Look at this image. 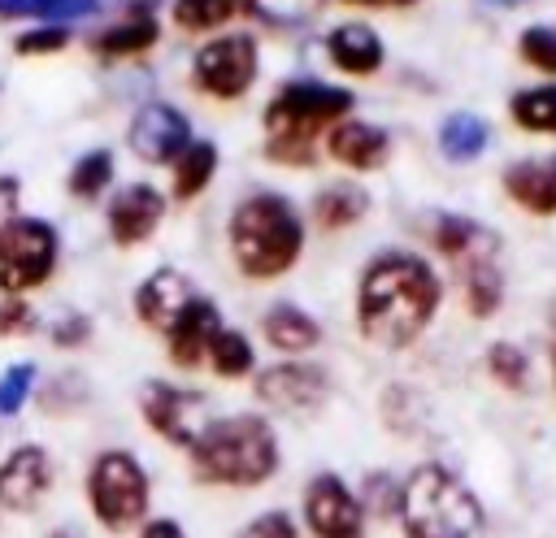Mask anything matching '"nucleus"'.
Here are the masks:
<instances>
[{
    "instance_id": "nucleus-7",
    "label": "nucleus",
    "mask_w": 556,
    "mask_h": 538,
    "mask_svg": "<svg viewBox=\"0 0 556 538\" xmlns=\"http://www.w3.org/2000/svg\"><path fill=\"white\" fill-rule=\"evenodd\" d=\"M56 252H61V239L43 217L0 221V291L26 299V291L52 278Z\"/></svg>"
},
{
    "instance_id": "nucleus-6",
    "label": "nucleus",
    "mask_w": 556,
    "mask_h": 538,
    "mask_svg": "<svg viewBox=\"0 0 556 538\" xmlns=\"http://www.w3.org/2000/svg\"><path fill=\"white\" fill-rule=\"evenodd\" d=\"M83 499L104 534H135L152 512V477L126 447H104L83 473Z\"/></svg>"
},
{
    "instance_id": "nucleus-21",
    "label": "nucleus",
    "mask_w": 556,
    "mask_h": 538,
    "mask_svg": "<svg viewBox=\"0 0 556 538\" xmlns=\"http://www.w3.org/2000/svg\"><path fill=\"white\" fill-rule=\"evenodd\" d=\"M156 39H161V22L143 9H126L113 26H104L91 39V52L104 61H122V56H139V52L156 48Z\"/></svg>"
},
{
    "instance_id": "nucleus-26",
    "label": "nucleus",
    "mask_w": 556,
    "mask_h": 538,
    "mask_svg": "<svg viewBox=\"0 0 556 538\" xmlns=\"http://www.w3.org/2000/svg\"><path fill=\"white\" fill-rule=\"evenodd\" d=\"M208 369H213L217 377H226V382H239V377L256 373V347H252V338H248L243 330L222 325V334H217L213 347H208Z\"/></svg>"
},
{
    "instance_id": "nucleus-12",
    "label": "nucleus",
    "mask_w": 556,
    "mask_h": 538,
    "mask_svg": "<svg viewBox=\"0 0 556 538\" xmlns=\"http://www.w3.org/2000/svg\"><path fill=\"white\" fill-rule=\"evenodd\" d=\"M56 482V464L48 456V447L39 443H17L4 460H0V512L9 516H30Z\"/></svg>"
},
{
    "instance_id": "nucleus-4",
    "label": "nucleus",
    "mask_w": 556,
    "mask_h": 538,
    "mask_svg": "<svg viewBox=\"0 0 556 538\" xmlns=\"http://www.w3.org/2000/svg\"><path fill=\"white\" fill-rule=\"evenodd\" d=\"M404 538H486V512L478 495L447 469V464H417L400 482V512Z\"/></svg>"
},
{
    "instance_id": "nucleus-9",
    "label": "nucleus",
    "mask_w": 556,
    "mask_h": 538,
    "mask_svg": "<svg viewBox=\"0 0 556 538\" xmlns=\"http://www.w3.org/2000/svg\"><path fill=\"white\" fill-rule=\"evenodd\" d=\"M139 417L161 443L182 447V451H191V443L213 421L204 390H191V386H178V382H165V377H152V382L139 386Z\"/></svg>"
},
{
    "instance_id": "nucleus-43",
    "label": "nucleus",
    "mask_w": 556,
    "mask_h": 538,
    "mask_svg": "<svg viewBox=\"0 0 556 538\" xmlns=\"http://www.w3.org/2000/svg\"><path fill=\"white\" fill-rule=\"evenodd\" d=\"M482 4H504L508 9V4H526V0H482Z\"/></svg>"
},
{
    "instance_id": "nucleus-16",
    "label": "nucleus",
    "mask_w": 556,
    "mask_h": 538,
    "mask_svg": "<svg viewBox=\"0 0 556 538\" xmlns=\"http://www.w3.org/2000/svg\"><path fill=\"white\" fill-rule=\"evenodd\" d=\"M191 299H195L191 278H187L182 269L161 265V269H152V273L139 282V291H135V317H139L148 330L165 334V330L174 325V317H178Z\"/></svg>"
},
{
    "instance_id": "nucleus-14",
    "label": "nucleus",
    "mask_w": 556,
    "mask_h": 538,
    "mask_svg": "<svg viewBox=\"0 0 556 538\" xmlns=\"http://www.w3.org/2000/svg\"><path fill=\"white\" fill-rule=\"evenodd\" d=\"M222 308L208 299V295H195L178 317L174 325L165 330V356L178 364V369H200L208 364V347L213 338L222 334Z\"/></svg>"
},
{
    "instance_id": "nucleus-13",
    "label": "nucleus",
    "mask_w": 556,
    "mask_h": 538,
    "mask_svg": "<svg viewBox=\"0 0 556 538\" xmlns=\"http://www.w3.org/2000/svg\"><path fill=\"white\" fill-rule=\"evenodd\" d=\"M135 156H143L148 165H174L178 152L191 143V121L182 108L165 104V100H152L135 113L130 130H126Z\"/></svg>"
},
{
    "instance_id": "nucleus-38",
    "label": "nucleus",
    "mask_w": 556,
    "mask_h": 538,
    "mask_svg": "<svg viewBox=\"0 0 556 538\" xmlns=\"http://www.w3.org/2000/svg\"><path fill=\"white\" fill-rule=\"evenodd\" d=\"M48 334H52L56 347H83V343L91 338V321H87L83 312H65Z\"/></svg>"
},
{
    "instance_id": "nucleus-31",
    "label": "nucleus",
    "mask_w": 556,
    "mask_h": 538,
    "mask_svg": "<svg viewBox=\"0 0 556 538\" xmlns=\"http://www.w3.org/2000/svg\"><path fill=\"white\" fill-rule=\"evenodd\" d=\"M356 499H361L369 521H395V512H400V482L391 473H365Z\"/></svg>"
},
{
    "instance_id": "nucleus-29",
    "label": "nucleus",
    "mask_w": 556,
    "mask_h": 538,
    "mask_svg": "<svg viewBox=\"0 0 556 538\" xmlns=\"http://www.w3.org/2000/svg\"><path fill=\"white\" fill-rule=\"evenodd\" d=\"M113 169H117L113 152H109V148H91V152H83V156L70 165L65 187H70V195H78V200H100L104 187L113 182Z\"/></svg>"
},
{
    "instance_id": "nucleus-40",
    "label": "nucleus",
    "mask_w": 556,
    "mask_h": 538,
    "mask_svg": "<svg viewBox=\"0 0 556 538\" xmlns=\"http://www.w3.org/2000/svg\"><path fill=\"white\" fill-rule=\"evenodd\" d=\"M13 200H17V178H0V221H9L4 213L13 208Z\"/></svg>"
},
{
    "instance_id": "nucleus-41",
    "label": "nucleus",
    "mask_w": 556,
    "mask_h": 538,
    "mask_svg": "<svg viewBox=\"0 0 556 538\" xmlns=\"http://www.w3.org/2000/svg\"><path fill=\"white\" fill-rule=\"evenodd\" d=\"M348 4H374V9H408L417 0H348Z\"/></svg>"
},
{
    "instance_id": "nucleus-15",
    "label": "nucleus",
    "mask_w": 556,
    "mask_h": 538,
    "mask_svg": "<svg viewBox=\"0 0 556 538\" xmlns=\"http://www.w3.org/2000/svg\"><path fill=\"white\" fill-rule=\"evenodd\" d=\"M165 217V195L152 182H130L109 200V239L117 247H139L143 239H152V230Z\"/></svg>"
},
{
    "instance_id": "nucleus-42",
    "label": "nucleus",
    "mask_w": 556,
    "mask_h": 538,
    "mask_svg": "<svg viewBox=\"0 0 556 538\" xmlns=\"http://www.w3.org/2000/svg\"><path fill=\"white\" fill-rule=\"evenodd\" d=\"M48 538H83V534H78V529H74V525H56V529H52V534H48Z\"/></svg>"
},
{
    "instance_id": "nucleus-35",
    "label": "nucleus",
    "mask_w": 556,
    "mask_h": 538,
    "mask_svg": "<svg viewBox=\"0 0 556 538\" xmlns=\"http://www.w3.org/2000/svg\"><path fill=\"white\" fill-rule=\"evenodd\" d=\"M230 538H300V525H295L291 512H282V508H265V512H256L248 525H239Z\"/></svg>"
},
{
    "instance_id": "nucleus-32",
    "label": "nucleus",
    "mask_w": 556,
    "mask_h": 538,
    "mask_svg": "<svg viewBox=\"0 0 556 538\" xmlns=\"http://www.w3.org/2000/svg\"><path fill=\"white\" fill-rule=\"evenodd\" d=\"M486 373L504 386V390H526V377H530V360L517 343H491L486 347Z\"/></svg>"
},
{
    "instance_id": "nucleus-20",
    "label": "nucleus",
    "mask_w": 556,
    "mask_h": 538,
    "mask_svg": "<svg viewBox=\"0 0 556 538\" xmlns=\"http://www.w3.org/2000/svg\"><path fill=\"white\" fill-rule=\"evenodd\" d=\"M504 191L526 208V213H556V152L552 156H530L504 169Z\"/></svg>"
},
{
    "instance_id": "nucleus-10",
    "label": "nucleus",
    "mask_w": 556,
    "mask_h": 538,
    "mask_svg": "<svg viewBox=\"0 0 556 538\" xmlns=\"http://www.w3.org/2000/svg\"><path fill=\"white\" fill-rule=\"evenodd\" d=\"M300 525L308 538H365L369 534V516H365L356 490L334 469H321L304 482Z\"/></svg>"
},
{
    "instance_id": "nucleus-8",
    "label": "nucleus",
    "mask_w": 556,
    "mask_h": 538,
    "mask_svg": "<svg viewBox=\"0 0 556 538\" xmlns=\"http://www.w3.org/2000/svg\"><path fill=\"white\" fill-rule=\"evenodd\" d=\"M261 74V43L248 30L213 35L191 56V87L213 100H239Z\"/></svg>"
},
{
    "instance_id": "nucleus-39",
    "label": "nucleus",
    "mask_w": 556,
    "mask_h": 538,
    "mask_svg": "<svg viewBox=\"0 0 556 538\" xmlns=\"http://www.w3.org/2000/svg\"><path fill=\"white\" fill-rule=\"evenodd\" d=\"M135 538H187V529H182L174 516H148V521L135 529Z\"/></svg>"
},
{
    "instance_id": "nucleus-22",
    "label": "nucleus",
    "mask_w": 556,
    "mask_h": 538,
    "mask_svg": "<svg viewBox=\"0 0 556 538\" xmlns=\"http://www.w3.org/2000/svg\"><path fill=\"white\" fill-rule=\"evenodd\" d=\"M434 247H439L447 260H456V269H460V265H469V260H478V256H495V234L482 230V226L469 221V217H439V226H434Z\"/></svg>"
},
{
    "instance_id": "nucleus-27",
    "label": "nucleus",
    "mask_w": 556,
    "mask_h": 538,
    "mask_svg": "<svg viewBox=\"0 0 556 538\" xmlns=\"http://www.w3.org/2000/svg\"><path fill=\"white\" fill-rule=\"evenodd\" d=\"M491 130L478 113H452L443 126H439V148L447 161H473L482 148H486Z\"/></svg>"
},
{
    "instance_id": "nucleus-25",
    "label": "nucleus",
    "mask_w": 556,
    "mask_h": 538,
    "mask_svg": "<svg viewBox=\"0 0 556 538\" xmlns=\"http://www.w3.org/2000/svg\"><path fill=\"white\" fill-rule=\"evenodd\" d=\"M460 282H465V308L473 317H491L504 299V278L495 269V256H478L469 265H460Z\"/></svg>"
},
{
    "instance_id": "nucleus-19",
    "label": "nucleus",
    "mask_w": 556,
    "mask_h": 538,
    "mask_svg": "<svg viewBox=\"0 0 556 538\" xmlns=\"http://www.w3.org/2000/svg\"><path fill=\"white\" fill-rule=\"evenodd\" d=\"M261 338H265L274 351H282V356H304V351H313V347L321 343V325H317V317H308L300 304L278 299V304H269V308L261 312Z\"/></svg>"
},
{
    "instance_id": "nucleus-37",
    "label": "nucleus",
    "mask_w": 556,
    "mask_h": 538,
    "mask_svg": "<svg viewBox=\"0 0 556 538\" xmlns=\"http://www.w3.org/2000/svg\"><path fill=\"white\" fill-rule=\"evenodd\" d=\"M30 330H35V308H30L22 295H4V299H0V338L30 334Z\"/></svg>"
},
{
    "instance_id": "nucleus-17",
    "label": "nucleus",
    "mask_w": 556,
    "mask_h": 538,
    "mask_svg": "<svg viewBox=\"0 0 556 538\" xmlns=\"http://www.w3.org/2000/svg\"><path fill=\"white\" fill-rule=\"evenodd\" d=\"M387 148H391L387 130L374 126V121L343 117V121H334V126L326 130V152H330L339 165H348V169H378V165L387 161Z\"/></svg>"
},
{
    "instance_id": "nucleus-18",
    "label": "nucleus",
    "mask_w": 556,
    "mask_h": 538,
    "mask_svg": "<svg viewBox=\"0 0 556 538\" xmlns=\"http://www.w3.org/2000/svg\"><path fill=\"white\" fill-rule=\"evenodd\" d=\"M326 56L339 74H352V78H369L378 74L382 65V39L374 26L365 22H339L330 35H326Z\"/></svg>"
},
{
    "instance_id": "nucleus-36",
    "label": "nucleus",
    "mask_w": 556,
    "mask_h": 538,
    "mask_svg": "<svg viewBox=\"0 0 556 538\" xmlns=\"http://www.w3.org/2000/svg\"><path fill=\"white\" fill-rule=\"evenodd\" d=\"M70 43V30L61 26V22H52V26H30V30H22L17 35V56H52V52H61Z\"/></svg>"
},
{
    "instance_id": "nucleus-28",
    "label": "nucleus",
    "mask_w": 556,
    "mask_h": 538,
    "mask_svg": "<svg viewBox=\"0 0 556 538\" xmlns=\"http://www.w3.org/2000/svg\"><path fill=\"white\" fill-rule=\"evenodd\" d=\"M252 0H174V22L191 35H204V30H222L230 26Z\"/></svg>"
},
{
    "instance_id": "nucleus-3",
    "label": "nucleus",
    "mask_w": 556,
    "mask_h": 538,
    "mask_svg": "<svg viewBox=\"0 0 556 538\" xmlns=\"http://www.w3.org/2000/svg\"><path fill=\"white\" fill-rule=\"evenodd\" d=\"M226 243H230V256H235L243 278L269 282V278L287 273L300 260L304 221H300V213L287 195L256 191V195L235 204L230 226H226Z\"/></svg>"
},
{
    "instance_id": "nucleus-30",
    "label": "nucleus",
    "mask_w": 556,
    "mask_h": 538,
    "mask_svg": "<svg viewBox=\"0 0 556 538\" xmlns=\"http://www.w3.org/2000/svg\"><path fill=\"white\" fill-rule=\"evenodd\" d=\"M513 121L530 134H556V82L547 87H530L513 95Z\"/></svg>"
},
{
    "instance_id": "nucleus-24",
    "label": "nucleus",
    "mask_w": 556,
    "mask_h": 538,
    "mask_svg": "<svg viewBox=\"0 0 556 538\" xmlns=\"http://www.w3.org/2000/svg\"><path fill=\"white\" fill-rule=\"evenodd\" d=\"M365 213H369V195H365V187H356V182H330V187H321L317 200H313V217H317V226H326V230H343V226L361 221Z\"/></svg>"
},
{
    "instance_id": "nucleus-1",
    "label": "nucleus",
    "mask_w": 556,
    "mask_h": 538,
    "mask_svg": "<svg viewBox=\"0 0 556 538\" xmlns=\"http://www.w3.org/2000/svg\"><path fill=\"white\" fill-rule=\"evenodd\" d=\"M443 299V282L430 260L413 252H378L356 282V330L387 351H400L426 334Z\"/></svg>"
},
{
    "instance_id": "nucleus-2",
    "label": "nucleus",
    "mask_w": 556,
    "mask_h": 538,
    "mask_svg": "<svg viewBox=\"0 0 556 538\" xmlns=\"http://www.w3.org/2000/svg\"><path fill=\"white\" fill-rule=\"evenodd\" d=\"M187 464H191V477H195L200 486H217V490H261V486L274 482V473L282 469L278 430L269 425L265 412L213 417V421L204 425V434L191 443Z\"/></svg>"
},
{
    "instance_id": "nucleus-23",
    "label": "nucleus",
    "mask_w": 556,
    "mask_h": 538,
    "mask_svg": "<svg viewBox=\"0 0 556 538\" xmlns=\"http://www.w3.org/2000/svg\"><path fill=\"white\" fill-rule=\"evenodd\" d=\"M169 169H174V200H195L208 187V178L217 174V143L213 139H191Z\"/></svg>"
},
{
    "instance_id": "nucleus-5",
    "label": "nucleus",
    "mask_w": 556,
    "mask_h": 538,
    "mask_svg": "<svg viewBox=\"0 0 556 538\" xmlns=\"http://www.w3.org/2000/svg\"><path fill=\"white\" fill-rule=\"evenodd\" d=\"M352 113V91L321 82V78H295L274 91L265 104V156L282 165H313V143L321 130L343 121Z\"/></svg>"
},
{
    "instance_id": "nucleus-11",
    "label": "nucleus",
    "mask_w": 556,
    "mask_h": 538,
    "mask_svg": "<svg viewBox=\"0 0 556 538\" xmlns=\"http://www.w3.org/2000/svg\"><path fill=\"white\" fill-rule=\"evenodd\" d=\"M252 390L274 412H313L330 395V373L308 360H278L269 369H256Z\"/></svg>"
},
{
    "instance_id": "nucleus-34",
    "label": "nucleus",
    "mask_w": 556,
    "mask_h": 538,
    "mask_svg": "<svg viewBox=\"0 0 556 538\" xmlns=\"http://www.w3.org/2000/svg\"><path fill=\"white\" fill-rule=\"evenodd\" d=\"M517 48H521V61L526 65H534L543 74H556V30L552 26H526L521 39H517Z\"/></svg>"
},
{
    "instance_id": "nucleus-33",
    "label": "nucleus",
    "mask_w": 556,
    "mask_h": 538,
    "mask_svg": "<svg viewBox=\"0 0 556 538\" xmlns=\"http://www.w3.org/2000/svg\"><path fill=\"white\" fill-rule=\"evenodd\" d=\"M35 377H39L35 360H17L0 373V417H17L26 408V399L35 395Z\"/></svg>"
}]
</instances>
